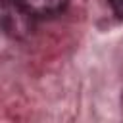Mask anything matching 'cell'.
<instances>
[{
	"mask_svg": "<svg viewBox=\"0 0 123 123\" xmlns=\"http://www.w3.org/2000/svg\"><path fill=\"white\" fill-rule=\"evenodd\" d=\"M33 15L19 4L10 0H0V31L10 37L23 38L33 31Z\"/></svg>",
	"mask_w": 123,
	"mask_h": 123,
	"instance_id": "1",
	"label": "cell"
},
{
	"mask_svg": "<svg viewBox=\"0 0 123 123\" xmlns=\"http://www.w3.org/2000/svg\"><path fill=\"white\" fill-rule=\"evenodd\" d=\"M31 15H56L65 10L67 0H15Z\"/></svg>",
	"mask_w": 123,
	"mask_h": 123,
	"instance_id": "2",
	"label": "cell"
},
{
	"mask_svg": "<svg viewBox=\"0 0 123 123\" xmlns=\"http://www.w3.org/2000/svg\"><path fill=\"white\" fill-rule=\"evenodd\" d=\"M108 2H110L111 10H113L115 17H117L119 21H123V0H108Z\"/></svg>",
	"mask_w": 123,
	"mask_h": 123,
	"instance_id": "3",
	"label": "cell"
}]
</instances>
